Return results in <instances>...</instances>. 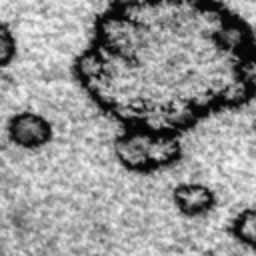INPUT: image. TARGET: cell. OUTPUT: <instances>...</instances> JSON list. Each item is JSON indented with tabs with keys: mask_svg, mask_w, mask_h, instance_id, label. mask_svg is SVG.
Returning <instances> with one entry per match:
<instances>
[{
	"mask_svg": "<svg viewBox=\"0 0 256 256\" xmlns=\"http://www.w3.org/2000/svg\"><path fill=\"white\" fill-rule=\"evenodd\" d=\"M152 128L130 124L114 142V152L120 164L132 172H152L148 162V148L152 142Z\"/></svg>",
	"mask_w": 256,
	"mask_h": 256,
	"instance_id": "6da1fadb",
	"label": "cell"
},
{
	"mask_svg": "<svg viewBox=\"0 0 256 256\" xmlns=\"http://www.w3.org/2000/svg\"><path fill=\"white\" fill-rule=\"evenodd\" d=\"M8 136L22 148H40L52 140V126L36 112H18L8 122Z\"/></svg>",
	"mask_w": 256,
	"mask_h": 256,
	"instance_id": "7a4b0ae2",
	"label": "cell"
},
{
	"mask_svg": "<svg viewBox=\"0 0 256 256\" xmlns=\"http://www.w3.org/2000/svg\"><path fill=\"white\" fill-rule=\"evenodd\" d=\"M214 46L230 56H246L252 48V30L238 16H222L220 24L212 34Z\"/></svg>",
	"mask_w": 256,
	"mask_h": 256,
	"instance_id": "3957f363",
	"label": "cell"
},
{
	"mask_svg": "<svg viewBox=\"0 0 256 256\" xmlns=\"http://www.w3.org/2000/svg\"><path fill=\"white\" fill-rule=\"evenodd\" d=\"M174 202L186 216H200L214 208L216 194L204 184H180L174 188Z\"/></svg>",
	"mask_w": 256,
	"mask_h": 256,
	"instance_id": "277c9868",
	"label": "cell"
},
{
	"mask_svg": "<svg viewBox=\"0 0 256 256\" xmlns=\"http://www.w3.org/2000/svg\"><path fill=\"white\" fill-rule=\"evenodd\" d=\"M232 236L256 250V208L242 210L232 222Z\"/></svg>",
	"mask_w": 256,
	"mask_h": 256,
	"instance_id": "5b68a950",
	"label": "cell"
},
{
	"mask_svg": "<svg viewBox=\"0 0 256 256\" xmlns=\"http://www.w3.org/2000/svg\"><path fill=\"white\" fill-rule=\"evenodd\" d=\"M238 74L244 80V84L250 88V92L256 94V48L250 50L246 56L240 58V62H238Z\"/></svg>",
	"mask_w": 256,
	"mask_h": 256,
	"instance_id": "8992f818",
	"label": "cell"
},
{
	"mask_svg": "<svg viewBox=\"0 0 256 256\" xmlns=\"http://www.w3.org/2000/svg\"><path fill=\"white\" fill-rule=\"evenodd\" d=\"M16 54V40L14 34L6 24L0 22V68L8 66Z\"/></svg>",
	"mask_w": 256,
	"mask_h": 256,
	"instance_id": "52a82bcc",
	"label": "cell"
}]
</instances>
